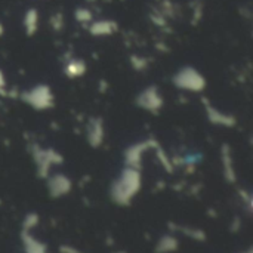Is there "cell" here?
<instances>
[{
    "instance_id": "cell-17",
    "label": "cell",
    "mask_w": 253,
    "mask_h": 253,
    "mask_svg": "<svg viewBox=\"0 0 253 253\" xmlns=\"http://www.w3.org/2000/svg\"><path fill=\"white\" fill-rule=\"evenodd\" d=\"M130 62H132L133 70H136V71H144V70L148 68V61H147L144 56L133 55V56L130 58Z\"/></svg>"
},
{
    "instance_id": "cell-13",
    "label": "cell",
    "mask_w": 253,
    "mask_h": 253,
    "mask_svg": "<svg viewBox=\"0 0 253 253\" xmlns=\"http://www.w3.org/2000/svg\"><path fill=\"white\" fill-rule=\"evenodd\" d=\"M39 24H40V15L37 12L36 7H31L25 12L24 15V28H25V34L27 36H34L39 30Z\"/></svg>"
},
{
    "instance_id": "cell-5",
    "label": "cell",
    "mask_w": 253,
    "mask_h": 253,
    "mask_svg": "<svg viewBox=\"0 0 253 253\" xmlns=\"http://www.w3.org/2000/svg\"><path fill=\"white\" fill-rule=\"evenodd\" d=\"M135 104H136L141 110H144V111H147V113L159 114L160 110H162L163 105H165V99H163V96H162V93H160V89H159L157 86L151 84V86H147L145 89H142V90L138 93V96H136V99H135Z\"/></svg>"
},
{
    "instance_id": "cell-12",
    "label": "cell",
    "mask_w": 253,
    "mask_h": 253,
    "mask_svg": "<svg viewBox=\"0 0 253 253\" xmlns=\"http://www.w3.org/2000/svg\"><path fill=\"white\" fill-rule=\"evenodd\" d=\"M221 160L224 168V175L228 182H236V169H234V160H233V151L228 144H222L221 147Z\"/></svg>"
},
{
    "instance_id": "cell-11",
    "label": "cell",
    "mask_w": 253,
    "mask_h": 253,
    "mask_svg": "<svg viewBox=\"0 0 253 253\" xmlns=\"http://www.w3.org/2000/svg\"><path fill=\"white\" fill-rule=\"evenodd\" d=\"M62 71H64V76L68 77V79H80V77H83L86 74L87 65L80 58H70L64 64Z\"/></svg>"
},
{
    "instance_id": "cell-15",
    "label": "cell",
    "mask_w": 253,
    "mask_h": 253,
    "mask_svg": "<svg viewBox=\"0 0 253 253\" xmlns=\"http://www.w3.org/2000/svg\"><path fill=\"white\" fill-rule=\"evenodd\" d=\"M176 249H178V242L175 237H170V236L162 237V240L157 243V252L159 253H169L176 251Z\"/></svg>"
},
{
    "instance_id": "cell-19",
    "label": "cell",
    "mask_w": 253,
    "mask_h": 253,
    "mask_svg": "<svg viewBox=\"0 0 253 253\" xmlns=\"http://www.w3.org/2000/svg\"><path fill=\"white\" fill-rule=\"evenodd\" d=\"M37 222H39V218H37V215H36V213L28 215V216L25 218V221H24V231H30L33 227H36V225H37Z\"/></svg>"
},
{
    "instance_id": "cell-6",
    "label": "cell",
    "mask_w": 253,
    "mask_h": 253,
    "mask_svg": "<svg viewBox=\"0 0 253 253\" xmlns=\"http://www.w3.org/2000/svg\"><path fill=\"white\" fill-rule=\"evenodd\" d=\"M156 139L150 138L141 142H136L133 145H130L129 148H126L125 151V162L126 166L129 168H135V169H141V163H142V157L148 150H153V147L156 145Z\"/></svg>"
},
{
    "instance_id": "cell-14",
    "label": "cell",
    "mask_w": 253,
    "mask_h": 253,
    "mask_svg": "<svg viewBox=\"0 0 253 253\" xmlns=\"http://www.w3.org/2000/svg\"><path fill=\"white\" fill-rule=\"evenodd\" d=\"M22 242L25 246L27 253H46V248L43 243L37 242L36 239H33L28 231H22Z\"/></svg>"
},
{
    "instance_id": "cell-9",
    "label": "cell",
    "mask_w": 253,
    "mask_h": 253,
    "mask_svg": "<svg viewBox=\"0 0 253 253\" xmlns=\"http://www.w3.org/2000/svg\"><path fill=\"white\" fill-rule=\"evenodd\" d=\"M47 188L52 197H61L70 193L71 190V181L65 175H53L47 181Z\"/></svg>"
},
{
    "instance_id": "cell-18",
    "label": "cell",
    "mask_w": 253,
    "mask_h": 253,
    "mask_svg": "<svg viewBox=\"0 0 253 253\" xmlns=\"http://www.w3.org/2000/svg\"><path fill=\"white\" fill-rule=\"evenodd\" d=\"M50 25L55 31H61L62 27H64V15L62 13H55L50 16Z\"/></svg>"
},
{
    "instance_id": "cell-8",
    "label": "cell",
    "mask_w": 253,
    "mask_h": 253,
    "mask_svg": "<svg viewBox=\"0 0 253 253\" xmlns=\"http://www.w3.org/2000/svg\"><path fill=\"white\" fill-rule=\"evenodd\" d=\"M105 139V126L101 117H90L86 127V141L92 148H99Z\"/></svg>"
},
{
    "instance_id": "cell-16",
    "label": "cell",
    "mask_w": 253,
    "mask_h": 253,
    "mask_svg": "<svg viewBox=\"0 0 253 253\" xmlns=\"http://www.w3.org/2000/svg\"><path fill=\"white\" fill-rule=\"evenodd\" d=\"M74 16H76V19L80 24H90L92 22V18H93L92 16V12L87 7H79V9H76Z\"/></svg>"
},
{
    "instance_id": "cell-1",
    "label": "cell",
    "mask_w": 253,
    "mask_h": 253,
    "mask_svg": "<svg viewBox=\"0 0 253 253\" xmlns=\"http://www.w3.org/2000/svg\"><path fill=\"white\" fill-rule=\"evenodd\" d=\"M141 188V173L139 169L129 168L122 172L119 179L114 181L111 187V197L117 205L127 206Z\"/></svg>"
},
{
    "instance_id": "cell-7",
    "label": "cell",
    "mask_w": 253,
    "mask_h": 253,
    "mask_svg": "<svg viewBox=\"0 0 253 253\" xmlns=\"http://www.w3.org/2000/svg\"><path fill=\"white\" fill-rule=\"evenodd\" d=\"M203 107H205V113H206V117L208 120L212 123V125H216V126H222V127H234L237 125V119L230 114V113H224L221 111L219 108H216L209 99L203 98Z\"/></svg>"
},
{
    "instance_id": "cell-10",
    "label": "cell",
    "mask_w": 253,
    "mask_h": 253,
    "mask_svg": "<svg viewBox=\"0 0 253 253\" xmlns=\"http://www.w3.org/2000/svg\"><path fill=\"white\" fill-rule=\"evenodd\" d=\"M89 33L95 37H107L114 34L119 30V25L116 21L111 19H101V21H93L87 27Z\"/></svg>"
},
{
    "instance_id": "cell-2",
    "label": "cell",
    "mask_w": 253,
    "mask_h": 253,
    "mask_svg": "<svg viewBox=\"0 0 253 253\" xmlns=\"http://www.w3.org/2000/svg\"><path fill=\"white\" fill-rule=\"evenodd\" d=\"M172 83L176 89L185 92L200 93L206 89V77L194 67H181L172 77Z\"/></svg>"
},
{
    "instance_id": "cell-4",
    "label": "cell",
    "mask_w": 253,
    "mask_h": 253,
    "mask_svg": "<svg viewBox=\"0 0 253 253\" xmlns=\"http://www.w3.org/2000/svg\"><path fill=\"white\" fill-rule=\"evenodd\" d=\"M21 99L31 108L37 111H46L53 107L55 98L52 93V89L47 84H36L31 89L22 92Z\"/></svg>"
},
{
    "instance_id": "cell-21",
    "label": "cell",
    "mask_w": 253,
    "mask_h": 253,
    "mask_svg": "<svg viewBox=\"0 0 253 253\" xmlns=\"http://www.w3.org/2000/svg\"><path fill=\"white\" fill-rule=\"evenodd\" d=\"M3 33H4V28H3V25L0 24V36H3Z\"/></svg>"
},
{
    "instance_id": "cell-3",
    "label": "cell",
    "mask_w": 253,
    "mask_h": 253,
    "mask_svg": "<svg viewBox=\"0 0 253 253\" xmlns=\"http://www.w3.org/2000/svg\"><path fill=\"white\" fill-rule=\"evenodd\" d=\"M30 153L31 157L36 163L37 168V173L40 178H47L49 172L53 166L62 165L64 157L53 148H43L40 144L33 142L30 144Z\"/></svg>"
},
{
    "instance_id": "cell-20",
    "label": "cell",
    "mask_w": 253,
    "mask_h": 253,
    "mask_svg": "<svg viewBox=\"0 0 253 253\" xmlns=\"http://www.w3.org/2000/svg\"><path fill=\"white\" fill-rule=\"evenodd\" d=\"M0 95L1 96H4V95H7V89H6V76H4V73L0 70Z\"/></svg>"
}]
</instances>
